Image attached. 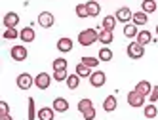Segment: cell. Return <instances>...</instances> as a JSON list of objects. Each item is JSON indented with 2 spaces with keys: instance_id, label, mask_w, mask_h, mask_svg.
Returning <instances> with one entry per match:
<instances>
[{
  "instance_id": "6da1fadb",
  "label": "cell",
  "mask_w": 158,
  "mask_h": 120,
  "mask_svg": "<svg viewBox=\"0 0 158 120\" xmlns=\"http://www.w3.org/2000/svg\"><path fill=\"white\" fill-rule=\"evenodd\" d=\"M99 40V31L97 29H84L78 32V44L80 46H92Z\"/></svg>"
},
{
  "instance_id": "7a4b0ae2",
  "label": "cell",
  "mask_w": 158,
  "mask_h": 120,
  "mask_svg": "<svg viewBox=\"0 0 158 120\" xmlns=\"http://www.w3.org/2000/svg\"><path fill=\"white\" fill-rule=\"evenodd\" d=\"M126 53L130 59H141L145 56V46H141L139 42H130L126 48Z\"/></svg>"
},
{
  "instance_id": "3957f363",
  "label": "cell",
  "mask_w": 158,
  "mask_h": 120,
  "mask_svg": "<svg viewBox=\"0 0 158 120\" xmlns=\"http://www.w3.org/2000/svg\"><path fill=\"white\" fill-rule=\"evenodd\" d=\"M126 99H128L130 107H135V109H137V107H145V95H141L137 90H131Z\"/></svg>"
},
{
  "instance_id": "277c9868",
  "label": "cell",
  "mask_w": 158,
  "mask_h": 120,
  "mask_svg": "<svg viewBox=\"0 0 158 120\" xmlns=\"http://www.w3.org/2000/svg\"><path fill=\"white\" fill-rule=\"evenodd\" d=\"M15 84H17V88H19V90H31V86L35 84V78H32L29 72H21V74L17 76Z\"/></svg>"
},
{
  "instance_id": "5b68a950",
  "label": "cell",
  "mask_w": 158,
  "mask_h": 120,
  "mask_svg": "<svg viewBox=\"0 0 158 120\" xmlns=\"http://www.w3.org/2000/svg\"><path fill=\"white\" fill-rule=\"evenodd\" d=\"M52 78H53V76H50L48 72H40V74L35 76V86L38 90H48L50 84H52Z\"/></svg>"
},
{
  "instance_id": "8992f818",
  "label": "cell",
  "mask_w": 158,
  "mask_h": 120,
  "mask_svg": "<svg viewBox=\"0 0 158 120\" xmlns=\"http://www.w3.org/2000/svg\"><path fill=\"white\" fill-rule=\"evenodd\" d=\"M114 17H116V21H120V23L126 25L128 21H131V19H133V14H131V10H130L128 6H122V8H118V10H116Z\"/></svg>"
},
{
  "instance_id": "52a82bcc",
  "label": "cell",
  "mask_w": 158,
  "mask_h": 120,
  "mask_svg": "<svg viewBox=\"0 0 158 120\" xmlns=\"http://www.w3.org/2000/svg\"><path fill=\"white\" fill-rule=\"evenodd\" d=\"M105 82H107V74L103 71H95L89 76V84H92L94 88H101V86H105Z\"/></svg>"
},
{
  "instance_id": "ba28073f",
  "label": "cell",
  "mask_w": 158,
  "mask_h": 120,
  "mask_svg": "<svg viewBox=\"0 0 158 120\" xmlns=\"http://www.w3.org/2000/svg\"><path fill=\"white\" fill-rule=\"evenodd\" d=\"M53 23H55V17L52 12H42L38 15V25L42 29H50V27H53Z\"/></svg>"
},
{
  "instance_id": "9c48e42d",
  "label": "cell",
  "mask_w": 158,
  "mask_h": 120,
  "mask_svg": "<svg viewBox=\"0 0 158 120\" xmlns=\"http://www.w3.org/2000/svg\"><path fill=\"white\" fill-rule=\"evenodd\" d=\"M10 56H12L14 61H25L27 56H29V52L25 46H14L12 50H10Z\"/></svg>"
},
{
  "instance_id": "30bf717a",
  "label": "cell",
  "mask_w": 158,
  "mask_h": 120,
  "mask_svg": "<svg viewBox=\"0 0 158 120\" xmlns=\"http://www.w3.org/2000/svg\"><path fill=\"white\" fill-rule=\"evenodd\" d=\"M2 23H4L6 29H15V27L19 25V15H17L15 12H8V14L4 15V19H2Z\"/></svg>"
},
{
  "instance_id": "8fae6325",
  "label": "cell",
  "mask_w": 158,
  "mask_h": 120,
  "mask_svg": "<svg viewBox=\"0 0 158 120\" xmlns=\"http://www.w3.org/2000/svg\"><path fill=\"white\" fill-rule=\"evenodd\" d=\"M52 107H53L55 113H67V111H69V101H67L65 97H55Z\"/></svg>"
},
{
  "instance_id": "7c38bea8",
  "label": "cell",
  "mask_w": 158,
  "mask_h": 120,
  "mask_svg": "<svg viewBox=\"0 0 158 120\" xmlns=\"http://www.w3.org/2000/svg\"><path fill=\"white\" fill-rule=\"evenodd\" d=\"M19 38L23 40L25 44H29V42H32V40L36 38V32H35V29H32V27H25V29H21Z\"/></svg>"
},
{
  "instance_id": "4fadbf2b",
  "label": "cell",
  "mask_w": 158,
  "mask_h": 120,
  "mask_svg": "<svg viewBox=\"0 0 158 120\" xmlns=\"http://www.w3.org/2000/svg\"><path fill=\"white\" fill-rule=\"evenodd\" d=\"M116 107H118V99H116V95H107V97H105V101H103V109H105V113H112Z\"/></svg>"
},
{
  "instance_id": "5bb4252c",
  "label": "cell",
  "mask_w": 158,
  "mask_h": 120,
  "mask_svg": "<svg viewBox=\"0 0 158 120\" xmlns=\"http://www.w3.org/2000/svg\"><path fill=\"white\" fill-rule=\"evenodd\" d=\"M53 116H55L53 107H42V109H38V120H53Z\"/></svg>"
},
{
  "instance_id": "9a60e30c",
  "label": "cell",
  "mask_w": 158,
  "mask_h": 120,
  "mask_svg": "<svg viewBox=\"0 0 158 120\" xmlns=\"http://www.w3.org/2000/svg\"><path fill=\"white\" fill-rule=\"evenodd\" d=\"M135 90H137L141 95H151V92H152V86H151V82L149 80H141V82H137V86H135Z\"/></svg>"
},
{
  "instance_id": "2e32d148",
  "label": "cell",
  "mask_w": 158,
  "mask_h": 120,
  "mask_svg": "<svg viewBox=\"0 0 158 120\" xmlns=\"http://www.w3.org/2000/svg\"><path fill=\"white\" fill-rule=\"evenodd\" d=\"M131 21H133V25H137V27H143V25H147V21H149V14H145L143 10H141V12H135Z\"/></svg>"
},
{
  "instance_id": "e0dca14e",
  "label": "cell",
  "mask_w": 158,
  "mask_h": 120,
  "mask_svg": "<svg viewBox=\"0 0 158 120\" xmlns=\"http://www.w3.org/2000/svg\"><path fill=\"white\" fill-rule=\"evenodd\" d=\"M112 40H114V35H112V31H105V29H101V31H99V42H101L103 46H109Z\"/></svg>"
},
{
  "instance_id": "ac0fdd59",
  "label": "cell",
  "mask_w": 158,
  "mask_h": 120,
  "mask_svg": "<svg viewBox=\"0 0 158 120\" xmlns=\"http://www.w3.org/2000/svg\"><path fill=\"white\" fill-rule=\"evenodd\" d=\"M57 50H59V52H63V53L71 52V50H73V40H71L69 36L59 38V40H57Z\"/></svg>"
},
{
  "instance_id": "d6986e66",
  "label": "cell",
  "mask_w": 158,
  "mask_h": 120,
  "mask_svg": "<svg viewBox=\"0 0 158 120\" xmlns=\"http://www.w3.org/2000/svg\"><path fill=\"white\" fill-rule=\"evenodd\" d=\"M86 8H88L89 17H95V15H99V12H101V6H99L97 0H89V2H86Z\"/></svg>"
},
{
  "instance_id": "ffe728a7",
  "label": "cell",
  "mask_w": 158,
  "mask_h": 120,
  "mask_svg": "<svg viewBox=\"0 0 158 120\" xmlns=\"http://www.w3.org/2000/svg\"><path fill=\"white\" fill-rule=\"evenodd\" d=\"M152 40V35L149 31H139V35H137V38H135V42H139L141 46H147L149 42Z\"/></svg>"
},
{
  "instance_id": "44dd1931",
  "label": "cell",
  "mask_w": 158,
  "mask_h": 120,
  "mask_svg": "<svg viewBox=\"0 0 158 120\" xmlns=\"http://www.w3.org/2000/svg\"><path fill=\"white\" fill-rule=\"evenodd\" d=\"M99 57H92V56H84L82 59H80V63H84L86 67H89V69H97V65H99Z\"/></svg>"
},
{
  "instance_id": "7402d4cb",
  "label": "cell",
  "mask_w": 158,
  "mask_h": 120,
  "mask_svg": "<svg viewBox=\"0 0 158 120\" xmlns=\"http://www.w3.org/2000/svg\"><path fill=\"white\" fill-rule=\"evenodd\" d=\"M101 27H103L105 31H114V27H116V17L114 15H107L103 19V23H101Z\"/></svg>"
},
{
  "instance_id": "603a6c76",
  "label": "cell",
  "mask_w": 158,
  "mask_h": 120,
  "mask_svg": "<svg viewBox=\"0 0 158 120\" xmlns=\"http://www.w3.org/2000/svg\"><path fill=\"white\" fill-rule=\"evenodd\" d=\"M139 35V31H137V25H124V36H128V38H137Z\"/></svg>"
},
{
  "instance_id": "cb8c5ba5",
  "label": "cell",
  "mask_w": 158,
  "mask_h": 120,
  "mask_svg": "<svg viewBox=\"0 0 158 120\" xmlns=\"http://www.w3.org/2000/svg\"><path fill=\"white\" fill-rule=\"evenodd\" d=\"M141 10H143L145 14L156 12V0H143V2H141Z\"/></svg>"
},
{
  "instance_id": "d4e9b609",
  "label": "cell",
  "mask_w": 158,
  "mask_h": 120,
  "mask_svg": "<svg viewBox=\"0 0 158 120\" xmlns=\"http://www.w3.org/2000/svg\"><path fill=\"white\" fill-rule=\"evenodd\" d=\"M65 82H67V86H69V90H76L78 86H80V76H78L76 72L74 74H69V78H67Z\"/></svg>"
},
{
  "instance_id": "484cf974",
  "label": "cell",
  "mask_w": 158,
  "mask_h": 120,
  "mask_svg": "<svg viewBox=\"0 0 158 120\" xmlns=\"http://www.w3.org/2000/svg\"><path fill=\"white\" fill-rule=\"evenodd\" d=\"M76 74L80 76V78H84V76H88V78H89V76H92V69L86 67L84 63H78L76 65Z\"/></svg>"
},
{
  "instance_id": "4316f807",
  "label": "cell",
  "mask_w": 158,
  "mask_h": 120,
  "mask_svg": "<svg viewBox=\"0 0 158 120\" xmlns=\"http://www.w3.org/2000/svg\"><path fill=\"white\" fill-rule=\"evenodd\" d=\"M143 113H145L147 118H156L158 109L154 107V103H149V105H145V107H143Z\"/></svg>"
},
{
  "instance_id": "83f0119b",
  "label": "cell",
  "mask_w": 158,
  "mask_h": 120,
  "mask_svg": "<svg viewBox=\"0 0 158 120\" xmlns=\"http://www.w3.org/2000/svg\"><path fill=\"white\" fill-rule=\"evenodd\" d=\"M29 118L27 120H35V118H38V111H36V105H35V99L32 97H29Z\"/></svg>"
},
{
  "instance_id": "f1b7e54d",
  "label": "cell",
  "mask_w": 158,
  "mask_h": 120,
  "mask_svg": "<svg viewBox=\"0 0 158 120\" xmlns=\"http://www.w3.org/2000/svg\"><path fill=\"white\" fill-rule=\"evenodd\" d=\"M101 61H112V57H114V56H112V52L107 48V46H103V48H101L99 50V56H97Z\"/></svg>"
},
{
  "instance_id": "f546056e",
  "label": "cell",
  "mask_w": 158,
  "mask_h": 120,
  "mask_svg": "<svg viewBox=\"0 0 158 120\" xmlns=\"http://www.w3.org/2000/svg\"><path fill=\"white\" fill-rule=\"evenodd\" d=\"M94 107V101L92 99H80V101H78V111H80L82 114L88 111V109H92Z\"/></svg>"
},
{
  "instance_id": "4dcf8cb0",
  "label": "cell",
  "mask_w": 158,
  "mask_h": 120,
  "mask_svg": "<svg viewBox=\"0 0 158 120\" xmlns=\"http://www.w3.org/2000/svg\"><path fill=\"white\" fill-rule=\"evenodd\" d=\"M19 35H21V31H15V29H6L2 36H4V40H14V38H17Z\"/></svg>"
},
{
  "instance_id": "1f68e13d",
  "label": "cell",
  "mask_w": 158,
  "mask_h": 120,
  "mask_svg": "<svg viewBox=\"0 0 158 120\" xmlns=\"http://www.w3.org/2000/svg\"><path fill=\"white\" fill-rule=\"evenodd\" d=\"M53 71H63V69H67V59H63V57H57V59H53Z\"/></svg>"
},
{
  "instance_id": "d6a6232c",
  "label": "cell",
  "mask_w": 158,
  "mask_h": 120,
  "mask_svg": "<svg viewBox=\"0 0 158 120\" xmlns=\"http://www.w3.org/2000/svg\"><path fill=\"white\" fill-rule=\"evenodd\" d=\"M69 78V72H67V69L63 71H53V80H57V82H63Z\"/></svg>"
},
{
  "instance_id": "836d02e7",
  "label": "cell",
  "mask_w": 158,
  "mask_h": 120,
  "mask_svg": "<svg viewBox=\"0 0 158 120\" xmlns=\"http://www.w3.org/2000/svg\"><path fill=\"white\" fill-rule=\"evenodd\" d=\"M76 15L80 17V19H84V17H89V14H88V8H86V4H78V6H76Z\"/></svg>"
},
{
  "instance_id": "e575fe53",
  "label": "cell",
  "mask_w": 158,
  "mask_h": 120,
  "mask_svg": "<svg viewBox=\"0 0 158 120\" xmlns=\"http://www.w3.org/2000/svg\"><path fill=\"white\" fill-rule=\"evenodd\" d=\"M82 116H84V120H95V107L88 109V111H86Z\"/></svg>"
},
{
  "instance_id": "d590c367",
  "label": "cell",
  "mask_w": 158,
  "mask_h": 120,
  "mask_svg": "<svg viewBox=\"0 0 158 120\" xmlns=\"http://www.w3.org/2000/svg\"><path fill=\"white\" fill-rule=\"evenodd\" d=\"M149 99H151V103H156V101H158V86H154V88H152Z\"/></svg>"
},
{
  "instance_id": "8d00e7d4",
  "label": "cell",
  "mask_w": 158,
  "mask_h": 120,
  "mask_svg": "<svg viewBox=\"0 0 158 120\" xmlns=\"http://www.w3.org/2000/svg\"><path fill=\"white\" fill-rule=\"evenodd\" d=\"M0 114H10V105L6 101H0Z\"/></svg>"
},
{
  "instance_id": "74e56055",
  "label": "cell",
  "mask_w": 158,
  "mask_h": 120,
  "mask_svg": "<svg viewBox=\"0 0 158 120\" xmlns=\"http://www.w3.org/2000/svg\"><path fill=\"white\" fill-rule=\"evenodd\" d=\"M0 120H14L10 114H0Z\"/></svg>"
},
{
  "instance_id": "f35d334b",
  "label": "cell",
  "mask_w": 158,
  "mask_h": 120,
  "mask_svg": "<svg viewBox=\"0 0 158 120\" xmlns=\"http://www.w3.org/2000/svg\"><path fill=\"white\" fill-rule=\"evenodd\" d=\"M156 35H158V25H156Z\"/></svg>"
}]
</instances>
